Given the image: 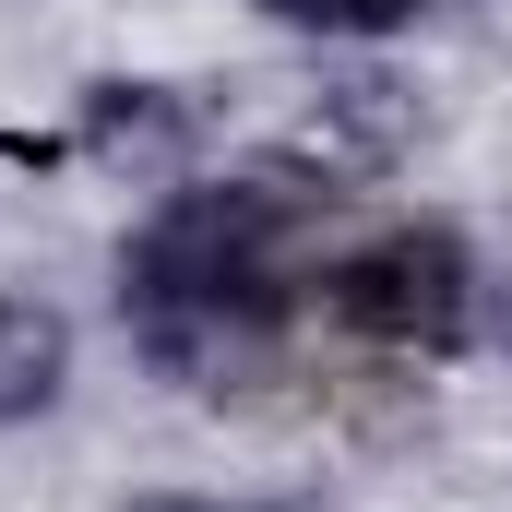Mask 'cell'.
Here are the masks:
<instances>
[{
    "label": "cell",
    "instance_id": "6da1fadb",
    "mask_svg": "<svg viewBox=\"0 0 512 512\" xmlns=\"http://www.w3.org/2000/svg\"><path fill=\"white\" fill-rule=\"evenodd\" d=\"M286 239H298V203H286V191H167V203L143 215V239L120 251L131 346H143L167 382L239 370L262 334L286 322V298H298Z\"/></svg>",
    "mask_w": 512,
    "mask_h": 512
},
{
    "label": "cell",
    "instance_id": "7a4b0ae2",
    "mask_svg": "<svg viewBox=\"0 0 512 512\" xmlns=\"http://www.w3.org/2000/svg\"><path fill=\"white\" fill-rule=\"evenodd\" d=\"M334 322L393 358H453L477 334V262L453 227H382L370 251L334 262Z\"/></svg>",
    "mask_w": 512,
    "mask_h": 512
},
{
    "label": "cell",
    "instance_id": "3957f363",
    "mask_svg": "<svg viewBox=\"0 0 512 512\" xmlns=\"http://www.w3.org/2000/svg\"><path fill=\"white\" fill-rule=\"evenodd\" d=\"M405 143H417V96H405L393 72H334V84H310V108L286 120V167H322V179H382Z\"/></svg>",
    "mask_w": 512,
    "mask_h": 512
},
{
    "label": "cell",
    "instance_id": "277c9868",
    "mask_svg": "<svg viewBox=\"0 0 512 512\" xmlns=\"http://www.w3.org/2000/svg\"><path fill=\"white\" fill-rule=\"evenodd\" d=\"M203 143V96L179 84H84V155L120 179H179Z\"/></svg>",
    "mask_w": 512,
    "mask_h": 512
},
{
    "label": "cell",
    "instance_id": "5b68a950",
    "mask_svg": "<svg viewBox=\"0 0 512 512\" xmlns=\"http://www.w3.org/2000/svg\"><path fill=\"white\" fill-rule=\"evenodd\" d=\"M60 382H72V322L48 298H0V429L48 417Z\"/></svg>",
    "mask_w": 512,
    "mask_h": 512
},
{
    "label": "cell",
    "instance_id": "8992f818",
    "mask_svg": "<svg viewBox=\"0 0 512 512\" xmlns=\"http://www.w3.org/2000/svg\"><path fill=\"white\" fill-rule=\"evenodd\" d=\"M274 24H310V36H393L417 24V0H262Z\"/></svg>",
    "mask_w": 512,
    "mask_h": 512
},
{
    "label": "cell",
    "instance_id": "52a82bcc",
    "mask_svg": "<svg viewBox=\"0 0 512 512\" xmlns=\"http://www.w3.org/2000/svg\"><path fill=\"white\" fill-rule=\"evenodd\" d=\"M120 512H298V501H203V489H143Z\"/></svg>",
    "mask_w": 512,
    "mask_h": 512
},
{
    "label": "cell",
    "instance_id": "ba28073f",
    "mask_svg": "<svg viewBox=\"0 0 512 512\" xmlns=\"http://www.w3.org/2000/svg\"><path fill=\"white\" fill-rule=\"evenodd\" d=\"M501 346H512V274H501Z\"/></svg>",
    "mask_w": 512,
    "mask_h": 512
}]
</instances>
